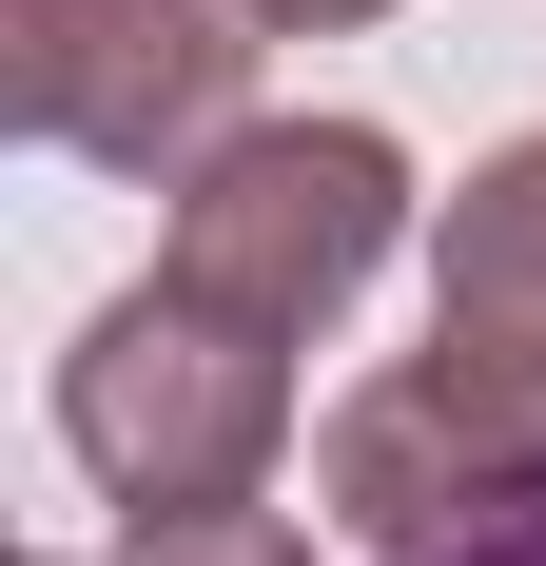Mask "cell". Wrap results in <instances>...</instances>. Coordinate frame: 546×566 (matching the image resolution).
<instances>
[{"label": "cell", "mask_w": 546, "mask_h": 566, "mask_svg": "<svg viewBox=\"0 0 546 566\" xmlns=\"http://www.w3.org/2000/svg\"><path fill=\"white\" fill-rule=\"evenodd\" d=\"M117 566H313V527H273V509H137Z\"/></svg>", "instance_id": "6"}, {"label": "cell", "mask_w": 546, "mask_h": 566, "mask_svg": "<svg viewBox=\"0 0 546 566\" xmlns=\"http://www.w3.org/2000/svg\"><path fill=\"white\" fill-rule=\"evenodd\" d=\"M430 566H546V489H527L507 527H469V547H430Z\"/></svg>", "instance_id": "7"}, {"label": "cell", "mask_w": 546, "mask_h": 566, "mask_svg": "<svg viewBox=\"0 0 546 566\" xmlns=\"http://www.w3.org/2000/svg\"><path fill=\"white\" fill-rule=\"evenodd\" d=\"M254 0H0V98L40 157L98 176H196L234 137V78H254Z\"/></svg>", "instance_id": "3"}, {"label": "cell", "mask_w": 546, "mask_h": 566, "mask_svg": "<svg viewBox=\"0 0 546 566\" xmlns=\"http://www.w3.org/2000/svg\"><path fill=\"white\" fill-rule=\"evenodd\" d=\"M313 469H332V509H351V547H371V566H430V547H469V527H507V509L546 489V450L469 391V371H449V352L371 371V391L332 410Z\"/></svg>", "instance_id": "4"}, {"label": "cell", "mask_w": 546, "mask_h": 566, "mask_svg": "<svg viewBox=\"0 0 546 566\" xmlns=\"http://www.w3.org/2000/svg\"><path fill=\"white\" fill-rule=\"evenodd\" d=\"M430 352L546 450V137H507L469 196H449V254H430Z\"/></svg>", "instance_id": "5"}, {"label": "cell", "mask_w": 546, "mask_h": 566, "mask_svg": "<svg viewBox=\"0 0 546 566\" xmlns=\"http://www.w3.org/2000/svg\"><path fill=\"white\" fill-rule=\"evenodd\" d=\"M390 234H410V157L371 117H234L216 157L176 176V254L157 274L254 313V333H332L390 274Z\"/></svg>", "instance_id": "2"}, {"label": "cell", "mask_w": 546, "mask_h": 566, "mask_svg": "<svg viewBox=\"0 0 546 566\" xmlns=\"http://www.w3.org/2000/svg\"><path fill=\"white\" fill-rule=\"evenodd\" d=\"M273 40H351V20H390V0H254Z\"/></svg>", "instance_id": "8"}, {"label": "cell", "mask_w": 546, "mask_h": 566, "mask_svg": "<svg viewBox=\"0 0 546 566\" xmlns=\"http://www.w3.org/2000/svg\"><path fill=\"white\" fill-rule=\"evenodd\" d=\"M59 450L98 469L117 509H254L273 450H293V333L137 274L98 333L59 352Z\"/></svg>", "instance_id": "1"}]
</instances>
